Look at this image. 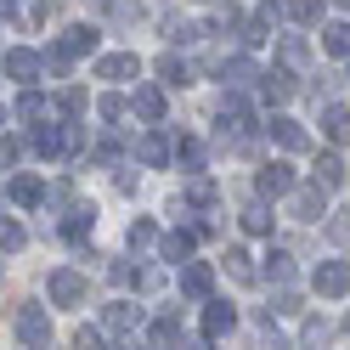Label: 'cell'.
Returning a JSON list of instances; mask_svg holds the SVG:
<instances>
[{
	"label": "cell",
	"instance_id": "1",
	"mask_svg": "<svg viewBox=\"0 0 350 350\" xmlns=\"http://www.w3.org/2000/svg\"><path fill=\"white\" fill-rule=\"evenodd\" d=\"M345 288H350V260H322V266H317V294L339 299Z\"/></svg>",
	"mask_w": 350,
	"mask_h": 350
},
{
	"label": "cell",
	"instance_id": "2",
	"mask_svg": "<svg viewBox=\"0 0 350 350\" xmlns=\"http://www.w3.org/2000/svg\"><path fill=\"white\" fill-rule=\"evenodd\" d=\"M17 339H23L29 350H46V339H51V322H46V311H34V305H29V311L17 317Z\"/></svg>",
	"mask_w": 350,
	"mask_h": 350
},
{
	"label": "cell",
	"instance_id": "3",
	"mask_svg": "<svg viewBox=\"0 0 350 350\" xmlns=\"http://www.w3.org/2000/svg\"><path fill=\"white\" fill-rule=\"evenodd\" d=\"M209 288H215V271L204 266V260L181 266V294H192V299H209Z\"/></svg>",
	"mask_w": 350,
	"mask_h": 350
},
{
	"label": "cell",
	"instance_id": "4",
	"mask_svg": "<svg viewBox=\"0 0 350 350\" xmlns=\"http://www.w3.org/2000/svg\"><path fill=\"white\" fill-rule=\"evenodd\" d=\"M51 299L57 305H79L85 299V277L79 271H51Z\"/></svg>",
	"mask_w": 350,
	"mask_h": 350
},
{
	"label": "cell",
	"instance_id": "5",
	"mask_svg": "<svg viewBox=\"0 0 350 350\" xmlns=\"http://www.w3.org/2000/svg\"><path fill=\"white\" fill-rule=\"evenodd\" d=\"M113 334H136L142 327V305H107V317H102Z\"/></svg>",
	"mask_w": 350,
	"mask_h": 350
},
{
	"label": "cell",
	"instance_id": "6",
	"mask_svg": "<svg viewBox=\"0 0 350 350\" xmlns=\"http://www.w3.org/2000/svg\"><path fill=\"white\" fill-rule=\"evenodd\" d=\"M294 187V175H288V164H266L260 170V192H266V198H282V192Z\"/></svg>",
	"mask_w": 350,
	"mask_h": 350
},
{
	"label": "cell",
	"instance_id": "7",
	"mask_svg": "<svg viewBox=\"0 0 350 350\" xmlns=\"http://www.w3.org/2000/svg\"><path fill=\"white\" fill-rule=\"evenodd\" d=\"M85 51H96V29H68L57 46V57H85Z\"/></svg>",
	"mask_w": 350,
	"mask_h": 350
},
{
	"label": "cell",
	"instance_id": "8",
	"mask_svg": "<svg viewBox=\"0 0 350 350\" xmlns=\"http://www.w3.org/2000/svg\"><path fill=\"white\" fill-rule=\"evenodd\" d=\"M221 79L232 85V91H243V85L260 79V74H254V62H249V57H232V62H221Z\"/></svg>",
	"mask_w": 350,
	"mask_h": 350
},
{
	"label": "cell",
	"instance_id": "9",
	"mask_svg": "<svg viewBox=\"0 0 350 350\" xmlns=\"http://www.w3.org/2000/svg\"><path fill=\"white\" fill-rule=\"evenodd\" d=\"M322 209H327V198H322V187H305L299 198H294V215H299V221H322Z\"/></svg>",
	"mask_w": 350,
	"mask_h": 350
},
{
	"label": "cell",
	"instance_id": "10",
	"mask_svg": "<svg viewBox=\"0 0 350 350\" xmlns=\"http://www.w3.org/2000/svg\"><path fill=\"white\" fill-rule=\"evenodd\" d=\"M6 74H12V79H23V85H34L40 57H34V51H12V57H6Z\"/></svg>",
	"mask_w": 350,
	"mask_h": 350
},
{
	"label": "cell",
	"instance_id": "11",
	"mask_svg": "<svg viewBox=\"0 0 350 350\" xmlns=\"http://www.w3.org/2000/svg\"><path fill=\"white\" fill-rule=\"evenodd\" d=\"M266 130H271V136H277V147H288V152H294V147H305V130H299L294 119H282V113H277V119H271Z\"/></svg>",
	"mask_w": 350,
	"mask_h": 350
},
{
	"label": "cell",
	"instance_id": "12",
	"mask_svg": "<svg viewBox=\"0 0 350 350\" xmlns=\"http://www.w3.org/2000/svg\"><path fill=\"white\" fill-rule=\"evenodd\" d=\"M232 322H237V317H232V305H209V311H204V334H209V339H221V334H232Z\"/></svg>",
	"mask_w": 350,
	"mask_h": 350
},
{
	"label": "cell",
	"instance_id": "13",
	"mask_svg": "<svg viewBox=\"0 0 350 350\" xmlns=\"http://www.w3.org/2000/svg\"><path fill=\"white\" fill-rule=\"evenodd\" d=\"M317 181L322 187H339L345 181V159H339V152H322V159H317Z\"/></svg>",
	"mask_w": 350,
	"mask_h": 350
},
{
	"label": "cell",
	"instance_id": "14",
	"mask_svg": "<svg viewBox=\"0 0 350 350\" xmlns=\"http://www.w3.org/2000/svg\"><path fill=\"white\" fill-rule=\"evenodd\" d=\"M136 113L142 119H164V96L152 91V85H136Z\"/></svg>",
	"mask_w": 350,
	"mask_h": 350
},
{
	"label": "cell",
	"instance_id": "15",
	"mask_svg": "<svg viewBox=\"0 0 350 350\" xmlns=\"http://www.w3.org/2000/svg\"><path fill=\"white\" fill-rule=\"evenodd\" d=\"M136 159H142V164H152V170H159V164L170 159V147H164V136H142V142H136Z\"/></svg>",
	"mask_w": 350,
	"mask_h": 350
},
{
	"label": "cell",
	"instance_id": "16",
	"mask_svg": "<svg viewBox=\"0 0 350 350\" xmlns=\"http://www.w3.org/2000/svg\"><path fill=\"white\" fill-rule=\"evenodd\" d=\"M136 68H142L136 57H102V68H96V74H102V79H130Z\"/></svg>",
	"mask_w": 350,
	"mask_h": 350
},
{
	"label": "cell",
	"instance_id": "17",
	"mask_svg": "<svg viewBox=\"0 0 350 350\" xmlns=\"http://www.w3.org/2000/svg\"><path fill=\"white\" fill-rule=\"evenodd\" d=\"M12 198H17V204H40V198H46V187H40L34 175H17V181H12Z\"/></svg>",
	"mask_w": 350,
	"mask_h": 350
},
{
	"label": "cell",
	"instance_id": "18",
	"mask_svg": "<svg viewBox=\"0 0 350 350\" xmlns=\"http://www.w3.org/2000/svg\"><path fill=\"white\" fill-rule=\"evenodd\" d=\"M226 271H232V282H254V266L243 249H226Z\"/></svg>",
	"mask_w": 350,
	"mask_h": 350
},
{
	"label": "cell",
	"instance_id": "19",
	"mask_svg": "<svg viewBox=\"0 0 350 350\" xmlns=\"http://www.w3.org/2000/svg\"><path fill=\"white\" fill-rule=\"evenodd\" d=\"M322 46L334 51V57H350V23H334V29L322 34Z\"/></svg>",
	"mask_w": 350,
	"mask_h": 350
},
{
	"label": "cell",
	"instance_id": "20",
	"mask_svg": "<svg viewBox=\"0 0 350 350\" xmlns=\"http://www.w3.org/2000/svg\"><path fill=\"white\" fill-rule=\"evenodd\" d=\"M260 79H266L260 91H266L271 102H288V91H294V79H288V74H260Z\"/></svg>",
	"mask_w": 350,
	"mask_h": 350
},
{
	"label": "cell",
	"instance_id": "21",
	"mask_svg": "<svg viewBox=\"0 0 350 350\" xmlns=\"http://www.w3.org/2000/svg\"><path fill=\"white\" fill-rule=\"evenodd\" d=\"M322 130H327V136H334V142H345V136H350V113H345V107H327Z\"/></svg>",
	"mask_w": 350,
	"mask_h": 350
},
{
	"label": "cell",
	"instance_id": "22",
	"mask_svg": "<svg viewBox=\"0 0 350 350\" xmlns=\"http://www.w3.org/2000/svg\"><path fill=\"white\" fill-rule=\"evenodd\" d=\"M159 74H164V85H187V74H192V68H187L181 57H159Z\"/></svg>",
	"mask_w": 350,
	"mask_h": 350
},
{
	"label": "cell",
	"instance_id": "23",
	"mask_svg": "<svg viewBox=\"0 0 350 350\" xmlns=\"http://www.w3.org/2000/svg\"><path fill=\"white\" fill-rule=\"evenodd\" d=\"M288 271H294V260L282 254V249H271V254H266V277H271V282H288Z\"/></svg>",
	"mask_w": 350,
	"mask_h": 350
},
{
	"label": "cell",
	"instance_id": "24",
	"mask_svg": "<svg viewBox=\"0 0 350 350\" xmlns=\"http://www.w3.org/2000/svg\"><path fill=\"white\" fill-rule=\"evenodd\" d=\"M243 232L266 237V232H271V215H266V209H249V215H243Z\"/></svg>",
	"mask_w": 350,
	"mask_h": 350
},
{
	"label": "cell",
	"instance_id": "25",
	"mask_svg": "<svg viewBox=\"0 0 350 350\" xmlns=\"http://www.w3.org/2000/svg\"><path fill=\"white\" fill-rule=\"evenodd\" d=\"M187 249H192V232H170V237H164V254H170V260H181Z\"/></svg>",
	"mask_w": 350,
	"mask_h": 350
},
{
	"label": "cell",
	"instance_id": "26",
	"mask_svg": "<svg viewBox=\"0 0 350 350\" xmlns=\"http://www.w3.org/2000/svg\"><path fill=\"white\" fill-rule=\"evenodd\" d=\"M152 237H159V232H152V221H136V226H130V249H147Z\"/></svg>",
	"mask_w": 350,
	"mask_h": 350
},
{
	"label": "cell",
	"instance_id": "27",
	"mask_svg": "<svg viewBox=\"0 0 350 350\" xmlns=\"http://www.w3.org/2000/svg\"><path fill=\"white\" fill-rule=\"evenodd\" d=\"M294 17H299V23H317V17H322V0H294Z\"/></svg>",
	"mask_w": 350,
	"mask_h": 350
},
{
	"label": "cell",
	"instance_id": "28",
	"mask_svg": "<svg viewBox=\"0 0 350 350\" xmlns=\"http://www.w3.org/2000/svg\"><path fill=\"white\" fill-rule=\"evenodd\" d=\"M17 113H23V119H46V102H40V96H34V91H29V96H23V102H17Z\"/></svg>",
	"mask_w": 350,
	"mask_h": 350
},
{
	"label": "cell",
	"instance_id": "29",
	"mask_svg": "<svg viewBox=\"0 0 350 350\" xmlns=\"http://www.w3.org/2000/svg\"><path fill=\"white\" fill-rule=\"evenodd\" d=\"M282 57H288V62H305L311 51H305V40H299V34H288V40H282Z\"/></svg>",
	"mask_w": 350,
	"mask_h": 350
},
{
	"label": "cell",
	"instance_id": "30",
	"mask_svg": "<svg viewBox=\"0 0 350 350\" xmlns=\"http://www.w3.org/2000/svg\"><path fill=\"white\" fill-rule=\"evenodd\" d=\"M187 198H192V204H209V198H215V187H209V181H204V175H198V181H192V187H187Z\"/></svg>",
	"mask_w": 350,
	"mask_h": 350
},
{
	"label": "cell",
	"instance_id": "31",
	"mask_svg": "<svg viewBox=\"0 0 350 350\" xmlns=\"http://www.w3.org/2000/svg\"><path fill=\"white\" fill-rule=\"evenodd\" d=\"M96 113H102V119H119V113H124V102H119V96H102V102H96Z\"/></svg>",
	"mask_w": 350,
	"mask_h": 350
},
{
	"label": "cell",
	"instance_id": "32",
	"mask_svg": "<svg viewBox=\"0 0 350 350\" xmlns=\"http://www.w3.org/2000/svg\"><path fill=\"white\" fill-rule=\"evenodd\" d=\"M0 249H23V232H17V226H0Z\"/></svg>",
	"mask_w": 350,
	"mask_h": 350
},
{
	"label": "cell",
	"instance_id": "33",
	"mask_svg": "<svg viewBox=\"0 0 350 350\" xmlns=\"http://www.w3.org/2000/svg\"><path fill=\"white\" fill-rule=\"evenodd\" d=\"M74 345H79V350H102V334H91V327H85V334H79Z\"/></svg>",
	"mask_w": 350,
	"mask_h": 350
},
{
	"label": "cell",
	"instance_id": "34",
	"mask_svg": "<svg viewBox=\"0 0 350 350\" xmlns=\"http://www.w3.org/2000/svg\"><path fill=\"white\" fill-rule=\"evenodd\" d=\"M6 164H17V142H0V170Z\"/></svg>",
	"mask_w": 350,
	"mask_h": 350
},
{
	"label": "cell",
	"instance_id": "35",
	"mask_svg": "<svg viewBox=\"0 0 350 350\" xmlns=\"http://www.w3.org/2000/svg\"><path fill=\"white\" fill-rule=\"evenodd\" d=\"M339 6H350V0H339Z\"/></svg>",
	"mask_w": 350,
	"mask_h": 350
},
{
	"label": "cell",
	"instance_id": "36",
	"mask_svg": "<svg viewBox=\"0 0 350 350\" xmlns=\"http://www.w3.org/2000/svg\"><path fill=\"white\" fill-rule=\"evenodd\" d=\"M345 327H350V317H345Z\"/></svg>",
	"mask_w": 350,
	"mask_h": 350
},
{
	"label": "cell",
	"instance_id": "37",
	"mask_svg": "<svg viewBox=\"0 0 350 350\" xmlns=\"http://www.w3.org/2000/svg\"><path fill=\"white\" fill-rule=\"evenodd\" d=\"M0 119H6V113H0Z\"/></svg>",
	"mask_w": 350,
	"mask_h": 350
}]
</instances>
